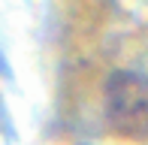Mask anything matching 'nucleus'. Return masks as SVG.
<instances>
[{"instance_id": "obj_1", "label": "nucleus", "mask_w": 148, "mask_h": 145, "mask_svg": "<svg viewBox=\"0 0 148 145\" xmlns=\"http://www.w3.org/2000/svg\"><path fill=\"white\" fill-rule=\"evenodd\" d=\"M106 121L124 139H148V76L118 70L106 82Z\"/></svg>"}]
</instances>
